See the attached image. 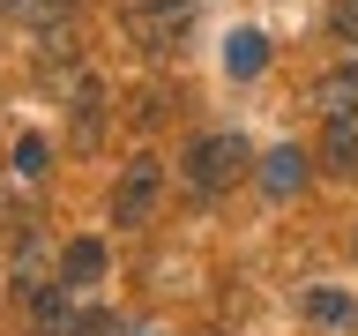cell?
<instances>
[{
  "label": "cell",
  "instance_id": "cell-12",
  "mask_svg": "<svg viewBox=\"0 0 358 336\" xmlns=\"http://www.w3.org/2000/svg\"><path fill=\"white\" fill-rule=\"evenodd\" d=\"M15 172H22V179L45 172V134H22V142H15Z\"/></svg>",
  "mask_w": 358,
  "mask_h": 336
},
{
  "label": "cell",
  "instance_id": "cell-1",
  "mask_svg": "<svg viewBox=\"0 0 358 336\" xmlns=\"http://www.w3.org/2000/svg\"><path fill=\"white\" fill-rule=\"evenodd\" d=\"M246 164H254V150H246L239 134H201L194 150H187V187H194V195H224V187H231V179H246Z\"/></svg>",
  "mask_w": 358,
  "mask_h": 336
},
{
  "label": "cell",
  "instance_id": "cell-7",
  "mask_svg": "<svg viewBox=\"0 0 358 336\" xmlns=\"http://www.w3.org/2000/svg\"><path fill=\"white\" fill-rule=\"evenodd\" d=\"M60 284H67V291L105 284V239H67V254H60Z\"/></svg>",
  "mask_w": 358,
  "mask_h": 336
},
{
  "label": "cell",
  "instance_id": "cell-8",
  "mask_svg": "<svg viewBox=\"0 0 358 336\" xmlns=\"http://www.w3.org/2000/svg\"><path fill=\"white\" fill-rule=\"evenodd\" d=\"M321 172L358 179V120H329V134H321Z\"/></svg>",
  "mask_w": 358,
  "mask_h": 336
},
{
  "label": "cell",
  "instance_id": "cell-9",
  "mask_svg": "<svg viewBox=\"0 0 358 336\" xmlns=\"http://www.w3.org/2000/svg\"><path fill=\"white\" fill-rule=\"evenodd\" d=\"M262 67H268V38H262V30H231V45H224V75L246 83V75H262Z\"/></svg>",
  "mask_w": 358,
  "mask_h": 336
},
{
  "label": "cell",
  "instance_id": "cell-3",
  "mask_svg": "<svg viewBox=\"0 0 358 336\" xmlns=\"http://www.w3.org/2000/svg\"><path fill=\"white\" fill-rule=\"evenodd\" d=\"M134 38L150 45V52H164V45L179 38V30H187V22H194V0H134Z\"/></svg>",
  "mask_w": 358,
  "mask_h": 336
},
{
  "label": "cell",
  "instance_id": "cell-13",
  "mask_svg": "<svg viewBox=\"0 0 358 336\" xmlns=\"http://www.w3.org/2000/svg\"><path fill=\"white\" fill-rule=\"evenodd\" d=\"M75 0H15V15H30V22H60Z\"/></svg>",
  "mask_w": 358,
  "mask_h": 336
},
{
  "label": "cell",
  "instance_id": "cell-2",
  "mask_svg": "<svg viewBox=\"0 0 358 336\" xmlns=\"http://www.w3.org/2000/svg\"><path fill=\"white\" fill-rule=\"evenodd\" d=\"M157 195H164V164L157 157H127L112 179V224H150Z\"/></svg>",
  "mask_w": 358,
  "mask_h": 336
},
{
  "label": "cell",
  "instance_id": "cell-11",
  "mask_svg": "<svg viewBox=\"0 0 358 336\" xmlns=\"http://www.w3.org/2000/svg\"><path fill=\"white\" fill-rule=\"evenodd\" d=\"M329 38L336 45H358V0H329Z\"/></svg>",
  "mask_w": 358,
  "mask_h": 336
},
{
  "label": "cell",
  "instance_id": "cell-6",
  "mask_svg": "<svg viewBox=\"0 0 358 336\" xmlns=\"http://www.w3.org/2000/svg\"><path fill=\"white\" fill-rule=\"evenodd\" d=\"M262 187H268L276 202L299 195V187H306V150H299V142H276V150L262 157Z\"/></svg>",
  "mask_w": 358,
  "mask_h": 336
},
{
  "label": "cell",
  "instance_id": "cell-10",
  "mask_svg": "<svg viewBox=\"0 0 358 336\" xmlns=\"http://www.w3.org/2000/svg\"><path fill=\"white\" fill-rule=\"evenodd\" d=\"M306 314L321 321V329H351V321H358V307H351L336 284H313V291H306Z\"/></svg>",
  "mask_w": 358,
  "mask_h": 336
},
{
  "label": "cell",
  "instance_id": "cell-14",
  "mask_svg": "<svg viewBox=\"0 0 358 336\" xmlns=\"http://www.w3.org/2000/svg\"><path fill=\"white\" fill-rule=\"evenodd\" d=\"M75 336H120V314H105V307H90L83 321H75Z\"/></svg>",
  "mask_w": 358,
  "mask_h": 336
},
{
  "label": "cell",
  "instance_id": "cell-4",
  "mask_svg": "<svg viewBox=\"0 0 358 336\" xmlns=\"http://www.w3.org/2000/svg\"><path fill=\"white\" fill-rule=\"evenodd\" d=\"M313 105H321V120H358V60H336L313 83Z\"/></svg>",
  "mask_w": 358,
  "mask_h": 336
},
{
  "label": "cell",
  "instance_id": "cell-5",
  "mask_svg": "<svg viewBox=\"0 0 358 336\" xmlns=\"http://www.w3.org/2000/svg\"><path fill=\"white\" fill-rule=\"evenodd\" d=\"M30 329L38 336H75V314H67V284H30Z\"/></svg>",
  "mask_w": 358,
  "mask_h": 336
},
{
  "label": "cell",
  "instance_id": "cell-15",
  "mask_svg": "<svg viewBox=\"0 0 358 336\" xmlns=\"http://www.w3.org/2000/svg\"><path fill=\"white\" fill-rule=\"evenodd\" d=\"M8 8H15V0H0V15H8Z\"/></svg>",
  "mask_w": 358,
  "mask_h": 336
}]
</instances>
